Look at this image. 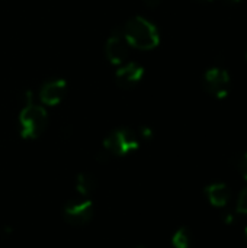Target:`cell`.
<instances>
[{
	"label": "cell",
	"mask_w": 247,
	"mask_h": 248,
	"mask_svg": "<svg viewBox=\"0 0 247 248\" xmlns=\"http://www.w3.org/2000/svg\"><path fill=\"white\" fill-rule=\"evenodd\" d=\"M122 35L128 45L143 51L153 49L160 44V33L157 28L143 16L130 19L122 29Z\"/></svg>",
	"instance_id": "cell-1"
},
{
	"label": "cell",
	"mask_w": 247,
	"mask_h": 248,
	"mask_svg": "<svg viewBox=\"0 0 247 248\" xmlns=\"http://www.w3.org/2000/svg\"><path fill=\"white\" fill-rule=\"evenodd\" d=\"M47 122H48V116L42 106L33 103L23 106L19 115L20 137L25 140L38 138L47 128Z\"/></svg>",
	"instance_id": "cell-2"
},
{
	"label": "cell",
	"mask_w": 247,
	"mask_h": 248,
	"mask_svg": "<svg viewBox=\"0 0 247 248\" xmlns=\"http://www.w3.org/2000/svg\"><path fill=\"white\" fill-rule=\"evenodd\" d=\"M138 147H140L138 137L132 131L125 128L115 129L103 141V150L108 151L111 155H118V157H124L135 151Z\"/></svg>",
	"instance_id": "cell-3"
},
{
	"label": "cell",
	"mask_w": 247,
	"mask_h": 248,
	"mask_svg": "<svg viewBox=\"0 0 247 248\" xmlns=\"http://www.w3.org/2000/svg\"><path fill=\"white\" fill-rule=\"evenodd\" d=\"M231 77L221 67H211L204 74V87L215 99H224L230 93Z\"/></svg>",
	"instance_id": "cell-4"
},
{
	"label": "cell",
	"mask_w": 247,
	"mask_h": 248,
	"mask_svg": "<svg viewBox=\"0 0 247 248\" xmlns=\"http://www.w3.org/2000/svg\"><path fill=\"white\" fill-rule=\"evenodd\" d=\"M93 215H95V206L89 199L67 202L63 209V217L66 222L76 227L86 225L87 222H90Z\"/></svg>",
	"instance_id": "cell-5"
},
{
	"label": "cell",
	"mask_w": 247,
	"mask_h": 248,
	"mask_svg": "<svg viewBox=\"0 0 247 248\" xmlns=\"http://www.w3.org/2000/svg\"><path fill=\"white\" fill-rule=\"evenodd\" d=\"M105 54H106V58L109 60L111 64H115V65H119L122 64L127 57H128V44L122 35V32L116 33L114 32L108 41H106V45H105Z\"/></svg>",
	"instance_id": "cell-6"
},
{
	"label": "cell",
	"mask_w": 247,
	"mask_h": 248,
	"mask_svg": "<svg viewBox=\"0 0 247 248\" xmlns=\"http://www.w3.org/2000/svg\"><path fill=\"white\" fill-rule=\"evenodd\" d=\"M66 92H67V84L63 78L51 80L42 86L39 92V99L47 106H55L63 100Z\"/></svg>",
	"instance_id": "cell-7"
},
{
	"label": "cell",
	"mask_w": 247,
	"mask_h": 248,
	"mask_svg": "<svg viewBox=\"0 0 247 248\" xmlns=\"http://www.w3.org/2000/svg\"><path fill=\"white\" fill-rule=\"evenodd\" d=\"M143 76H144V68L140 64L128 62V64L118 68L116 81L121 87L130 89V87H134L135 84H138L141 81Z\"/></svg>",
	"instance_id": "cell-8"
},
{
	"label": "cell",
	"mask_w": 247,
	"mask_h": 248,
	"mask_svg": "<svg viewBox=\"0 0 247 248\" xmlns=\"http://www.w3.org/2000/svg\"><path fill=\"white\" fill-rule=\"evenodd\" d=\"M205 195L213 206L224 208L230 201V189L224 183H211L205 187Z\"/></svg>",
	"instance_id": "cell-9"
},
{
	"label": "cell",
	"mask_w": 247,
	"mask_h": 248,
	"mask_svg": "<svg viewBox=\"0 0 247 248\" xmlns=\"http://www.w3.org/2000/svg\"><path fill=\"white\" fill-rule=\"evenodd\" d=\"M76 189L82 196H90L96 190V180L89 173H80L76 177Z\"/></svg>",
	"instance_id": "cell-10"
},
{
	"label": "cell",
	"mask_w": 247,
	"mask_h": 248,
	"mask_svg": "<svg viewBox=\"0 0 247 248\" xmlns=\"http://www.w3.org/2000/svg\"><path fill=\"white\" fill-rule=\"evenodd\" d=\"M191 243H192L191 231L186 227L179 228L172 237V246L175 248H189Z\"/></svg>",
	"instance_id": "cell-11"
},
{
	"label": "cell",
	"mask_w": 247,
	"mask_h": 248,
	"mask_svg": "<svg viewBox=\"0 0 247 248\" xmlns=\"http://www.w3.org/2000/svg\"><path fill=\"white\" fill-rule=\"evenodd\" d=\"M236 211H237L239 214H245V215H247V187H245V189L242 190V193L239 195Z\"/></svg>",
	"instance_id": "cell-12"
},
{
	"label": "cell",
	"mask_w": 247,
	"mask_h": 248,
	"mask_svg": "<svg viewBox=\"0 0 247 248\" xmlns=\"http://www.w3.org/2000/svg\"><path fill=\"white\" fill-rule=\"evenodd\" d=\"M239 170L242 173V176L245 177V180H247V151L243 154V157L240 158V163H239Z\"/></svg>",
	"instance_id": "cell-13"
},
{
	"label": "cell",
	"mask_w": 247,
	"mask_h": 248,
	"mask_svg": "<svg viewBox=\"0 0 247 248\" xmlns=\"http://www.w3.org/2000/svg\"><path fill=\"white\" fill-rule=\"evenodd\" d=\"M140 135L144 138V140H151L153 137H154V132H153V129L151 128H148V126H143L141 129H140Z\"/></svg>",
	"instance_id": "cell-14"
},
{
	"label": "cell",
	"mask_w": 247,
	"mask_h": 248,
	"mask_svg": "<svg viewBox=\"0 0 247 248\" xmlns=\"http://www.w3.org/2000/svg\"><path fill=\"white\" fill-rule=\"evenodd\" d=\"M224 222H226V224H233V222H234L233 214H224Z\"/></svg>",
	"instance_id": "cell-15"
},
{
	"label": "cell",
	"mask_w": 247,
	"mask_h": 248,
	"mask_svg": "<svg viewBox=\"0 0 247 248\" xmlns=\"http://www.w3.org/2000/svg\"><path fill=\"white\" fill-rule=\"evenodd\" d=\"M144 3H146L147 6H150V7H156V6L160 3V0H144Z\"/></svg>",
	"instance_id": "cell-16"
},
{
	"label": "cell",
	"mask_w": 247,
	"mask_h": 248,
	"mask_svg": "<svg viewBox=\"0 0 247 248\" xmlns=\"http://www.w3.org/2000/svg\"><path fill=\"white\" fill-rule=\"evenodd\" d=\"M226 3H229V4H237V3H240L242 0H224Z\"/></svg>",
	"instance_id": "cell-17"
},
{
	"label": "cell",
	"mask_w": 247,
	"mask_h": 248,
	"mask_svg": "<svg viewBox=\"0 0 247 248\" xmlns=\"http://www.w3.org/2000/svg\"><path fill=\"white\" fill-rule=\"evenodd\" d=\"M197 1H199V3H208V1H213V0H197Z\"/></svg>",
	"instance_id": "cell-18"
},
{
	"label": "cell",
	"mask_w": 247,
	"mask_h": 248,
	"mask_svg": "<svg viewBox=\"0 0 247 248\" xmlns=\"http://www.w3.org/2000/svg\"><path fill=\"white\" fill-rule=\"evenodd\" d=\"M131 248H147L146 246H134V247H131Z\"/></svg>",
	"instance_id": "cell-19"
},
{
	"label": "cell",
	"mask_w": 247,
	"mask_h": 248,
	"mask_svg": "<svg viewBox=\"0 0 247 248\" xmlns=\"http://www.w3.org/2000/svg\"><path fill=\"white\" fill-rule=\"evenodd\" d=\"M246 60H247V45H246Z\"/></svg>",
	"instance_id": "cell-20"
},
{
	"label": "cell",
	"mask_w": 247,
	"mask_h": 248,
	"mask_svg": "<svg viewBox=\"0 0 247 248\" xmlns=\"http://www.w3.org/2000/svg\"><path fill=\"white\" fill-rule=\"evenodd\" d=\"M246 237H247V228H246Z\"/></svg>",
	"instance_id": "cell-21"
}]
</instances>
